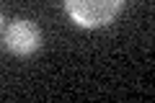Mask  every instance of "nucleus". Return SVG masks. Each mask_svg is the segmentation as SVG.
Here are the masks:
<instances>
[{"label":"nucleus","mask_w":155,"mask_h":103,"mask_svg":"<svg viewBox=\"0 0 155 103\" xmlns=\"http://www.w3.org/2000/svg\"><path fill=\"white\" fill-rule=\"evenodd\" d=\"M70 18L83 28H98L116 18L122 0H62Z\"/></svg>","instance_id":"obj_1"},{"label":"nucleus","mask_w":155,"mask_h":103,"mask_svg":"<svg viewBox=\"0 0 155 103\" xmlns=\"http://www.w3.org/2000/svg\"><path fill=\"white\" fill-rule=\"evenodd\" d=\"M39 44H41V34H39V28L34 26L31 21L18 18V21H13L11 26L5 28V47L18 57L34 54L39 49Z\"/></svg>","instance_id":"obj_2"},{"label":"nucleus","mask_w":155,"mask_h":103,"mask_svg":"<svg viewBox=\"0 0 155 103\" xmlns=\"http://www.w3.org/2000/svg\"><path fill=\"white\" fill-rule=\"evenodd\" d=\"M0 21H3V18H0Z\"/></svg>","instance_id":"obj_3"}]
</instances>
